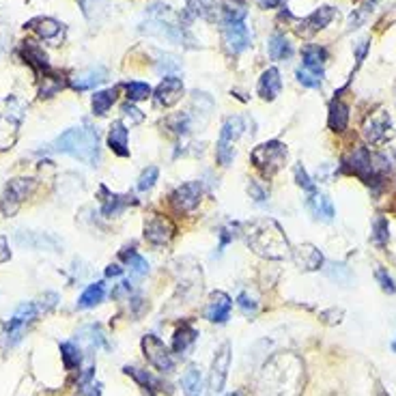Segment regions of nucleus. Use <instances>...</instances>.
Instances as JSON below:
<instances>
[{"instance_id": "1", "label": "nucleus", "mask_w": 396, "mask_h": 396, "mask_svg": "<svg viewBox=\"0 0 396 396\" xmlns=\"http://www.w3.org/2000/svg\"><path fill=\"white\" fill-rule=\"evenodd\" d=\"M245 241L263 259H284L291 257V245L276 220L261 218L243 229Z\"/></svg>"}, {"instance_id": "60", "label": "nucleus", "mask_w": 396, "mask_h": 396, "mask_svg": "<svg viewBox=\"0 0 396 396\" xmlns=\"http://www.w3.org/2000/svg\"><path fill=\"white\" fill-rule=\"evenodd\" d=\"M229 396H239V394H237V392H233V394H229Z\"/></svg>"}, {"instance_id": "2", "label": "nucleus", "mask_w": 396, "mask_h": 396, "mask_svg": "<svg viewBox=\"0 0 396 396\" xmlns=\"http://www.w3.org/2000/svg\"><path fill=\"white\" fill-rule=\"evenodd\" d=\"M146 22L140 26L142 33L164 39L168 43H177V45H192L194 39L192 35L185 31V26L181 24V15H177L170 7L166 5H153L148 7L144 13Z\"/></svg>"}, {"instance_id": "33", "label": "nucleus", "mask_w": 396, "mask_h": 396, "mask_svg": "<svg viewBox=\"0 0 396 396\" xmlns=\"http://www.w3.org/2000/svg\"><path fill=\"white\" fill-rule=\"evenodd\" d=\"M80 7L91 24H99L108 13V0H80Z\"/></svg>"}, {"instance_id": "11", "label": "nucleus", "mask_w": 396, "mask_h": 396, "mask_svg": "<svg viewBox=\"0 0 396 396\" xmlns=\"http://www.w3.org/2000/svg\"><path fill=\"white\" fill-rule=\"evenodd\" d=\"M222 39L231 54H241L250 45V33H247L245 20H224L222 22Z\"/></svg>"}, {"instance_id": "7", "label": "nucleus", "mask_w": 396, "mask_h": 396, "mask_svg": "<svg viewBox=\"0 0 396 396\" xmlns=\"http://www.w3.org/2000/svg\"><path fill=\"white\" fill-rule=\"evenodd\" d=\"M43 310L41 304H35V302H29V304H22L13 317L9 319V323L5 326V336H7V344L13 346L22 340L24 332H26V328L33 323V321L37 319V314Z\"/></svg>"}, {"instance_id": "47", "label": "nucleus", "mask_w": 396, "mask_h": 396, "mask_svg": "<svg viewBox=\"0 0 396 396\" xmlns=\"http://www.w3.org/2000/svg\"><path fill=\"white\" fill-rule=\"evenodd\" d=\"M375 278H377V282H379V287L386 291V293H396V284H394V280H392V276L388 274L386 269H377L375 271Z\"/></svg>"}, {"instance_id": "41", "label": "nucleus", "mask_w": 396, "mask_h": 396, "mask_svg": "<svg viewBox=\"0 0 396 396\" xmlns=\"http://www.w3.org/2000/svg\"><path fill=\"white\" fill-rule=\"evenodd\" d=\"M123 259L130 263V274L134 278H142V276L148 274V263L140 254H136V252H123Z\"/></svg>"}, {"instance_id": "32", "label": "nucleus", "mask_w": 396, "mask_h": 396, "mask_svg": "<svg viewBox=\"0 0 396 396\" xmlns=\"http://www.w3.org/2000/svg\"><path fill=\"white\" fill-rule=\"evenodd\" d=\"M17 140V121L0 116V151H7Z\"/></svg>"}, {"instance_id": "8", "label": "nucleus", "mask_w": 396, "mask_h": 396, "mask_svg": "<svg viewBox=\"0 0 396 396\" xmlns=\"http://www.w3.org/2000/svg\"><path fill=\"white\" fill-rule=\"evenodd\" d=\"M142 351H144L146 362L155 366L158 370H162V373H172V370H175V360H172L168 346L155 334H146L142 338Z\"/></svg>"}, {"instance_id": "49", "label": "nucleus", "mask_w": 396, "mask_h": 396, "mask_svg": "<svg viewBox=\"0 0 396 396\" xmlns=\"http://www.w3.org/2000/svg\"><path fill=\"white\" fill-rule=\"evenodd\" d=\"M295 179H297V185H302L306 192H314V185H312V181H310V177H308V172L304 170L302 164L295 166Z\"/></svg>"}, {"instance_id": "22", "label": "nucleus", "mask_w": 396, "mask_h": 396, "mask_svg": "<svg viewBox=\"0 0 396 396\" xmlns=\"http://www.w3.org/2000/svg\"><path fill=\"white\" fill-rule=\"evenodd\" d=\"M293 254V259H295V263L300 265V267H304V269H308V271H312V269H319L321 267V263H323V254H321L314 245H310V243H306V245H300V247H295V250L291 252Z\"/></svg>"}, {"instance_id": "28", "label": "nucleus", "mask_w": 396, "mask_h": 396, "mask_svg": "<svg viewBox=\"0 0 396 396\" xmlns=\"http://www.w3.org/2000/svg\"><path fill=\"white\" fill-rule=\"evenodd\" d=\"M17 243L26 245V247H33V250H43V247H45V250H56V247H59V241L52 235H43V233H26V237L20 233Z\"/></svg>"}, {"instance_id": "31", "label": "nucleus", "mask_w": 396, "mask_h": 396, "mask_svg": "<svg viewBox=\"0 0 396 396\" xmlns=\"http://www.w3.org/2000/svg\"><path fill=\"white\" fill-rule=\"evenodd\" d=\"M181 388L185 396H201L203 394V375L196 366H190L181 379Z\"/></svg>"}, {"instance_id": "34", "label": "nucleus", "mask_w": 396, "mask_h": 396, "mask_svg": "<svg viewBox=\"0 0 396 396\" xmlns=\"http://www.w3.org/2000/svg\"><path fill=\"white\" fill-rule=\"evenodd\" d=\"M375 5H377V0H362V3L358 5V9H353V13L349 15V22H346V31L360 29L362 24L368 20V15L375 11Z\"/></svg>"}, {"instance_id": "27", "label": "nucleus", "mask_w": 396, "mask_h": 396, "mask_svg": "<svg viewBox=\"0 0 396 396\" xmlns=\"http://www.w3.org/2000/svg\"><path fill=\"white\" fill-rule=\"evenodd\" d=\"M102 211L104 215H119L123 209H125L128 205H132V196H116V194H110L106 188H102Z\"/></svg>"}, {"instance_id": "18", "label": "nucleus", "mask_w": 396, "mask_h": 396, "mask_svg": "<svg viewBox=\"0 0 396 396\" xmlns=\"http://www.w3.org/2000/svg\"><path fill=\"white\" fill-rule=\"evenodd\" d=\"M282 91V78L280 71L276 67H269L261 73L259 78V95L265 99V102H274V99L280 95Z\"/></svg>"}, {"instance_id": "50", "label": "nucleus", "mask_w": 396, "mask_h": 396, "mask_svg": "<svg viewBox=\"0 0 396 396\" xmlns=\"http://www.w3.org/2000/svg\"><path fill=\"white\" fill-rule=\"evenodd\" d=\"M170 123H172V130H175L177 134H185V132L190 130V119H188L185 114L175 116V119H172Z\"/></svg>"}, {"instance_id": "39", "label": "nucleus", "mask_w": 396, "mask_h": 396, "mask_svg": "<svg viewBox=\"0 0 396 396\" xmlns=\"http://www.w3.org/2000/svg\"><path fill=\"white\" fill-rule=\"evenodd\" d=\"M61 356H63V362H65V368H67V370L80 368V364H82V353H80V346H78V344L63 342V344H61Z\"/></svg>"}, {"instance_id": "26", "label": "nucleus", "mask_w": 396, "mask_h": 396, "mask_svg": "<svg viewBox=\"0 0 396 396\" xmlns=\"http://www.w3.org/2000/svg\"><path fill=\"white\" fill-rule=\"evenodd\" d=\"M108 144L110 148L121 155V158H128L130 155V146H128V130L125 125H123L121 121L112 123V128H110V134H108Z\"/></svg>"}, {"instance_id": "24", "label": "nucleus", "mask_w": 396, "mask_h": 396, "mask_svg": "<svg viewBox=\"0 0 396 396\" xmlns=\"http://www.w3.org/2000/svg\"><path fill=\"white\" fill-rule=\"evenodd\" d=\"M328 125L332 132H344L349 125V106L342 99H334L330 104V114H328Z\"/></svg>"}, {"instance_id": "43", "label": "nucleus", "mask_w": 396, "mask_h": 396, "mask_svg": "<svg viewBox=\"0 0 396 396\" xmlns=\"http://www.w3.org/2000/svg\"><path fill=\"white\" fill-rule=\"evenodd\" d=\"M125 373L128 375H132L140 386H144V388H148V390H160V381L153 377V375H148L146 370H140V368H125Z\"/></svg>"}, {"instance_id": "54", "label": "nucleus", "mask_w": 396, "mask_h": 396, "mask_svg": "<svg viewBox=\"0 0 396 396\" xmlns=\"http://www.w3.org/2000/svg\"><path fill=\"white\" fill-rule=\"evenodd\" d=\"M80 396H99V386L93 383L91 379H84L80 386Z\"/></svg>"}, {"instance_id": "10", "label": "nucleus", "mask_w": 396, "mask_h": 396, "mask_svg": "<svg viewBox=\"0 0 396 396\" xmlns=\"http://www.w3.org/2000/svg\"><path fill=\"white\" fill-rule=\"evenodd\" d=\"M346 166H349V170L356 177H360L366 185H375V183L381 181L377 166L373 164V158H370L366 146H358L356 151L349 155V160H346Z\"/></svg>"}, {"instance_id": "55", "label": "nucleus", "mask_w": 396, "mask_h": 396, "mask_svg": "<svg viewBox=\"0 0 396 396\" xmlns=\"http://www.w3.org/2000/svg\"><path fill=\"white\" fill-rule=\"evenodd\" d=\"M247 192H250V194L254 196V201H259V203H263L265 198L269 196V194H267L265 190H261V185H259L257 181H254V183H250V188H247Z\"/></svg>"}, {"instance_id": "44", "label": "nucleus", "mask_w": 396, "mask_h": 396, "mask_svg": "<svg viewBox=\"0 0 396 396\" xmlns=\"http://www.w3.org/2000/svg\"><path fill=\"white\" fill-rule=\"evenodd\" d=\"M390 239V227H388V220L386 218H377L375 224H373V241L383 247Z\"/></svg>"}, {"instance_id": "48", "label": "nucleus", "mask_w": 396, "mask_h": 396, "mask_svg": "<svg viewBox=\"0 0 396 396\" xmlns=\"http://www.w3.org/2000/svg\"><path fill=\"white\" fill-rule=\"evenodd\" d=\"M121 112H123V116H125V119H130V125H138V123L144 121V114L134 104H125L121 108Z\"/></svg>"}, {"instance_id": "16", "label": "nucleus", "mask_w": 396, "mask_h": 396, "mask_svg": "<svg viewBox=\"0 0 396 396\" xmlns=\"http://www.w3.org/2000/svg\"><path fill=\"white\" fill-rule=\"evenodd\" d=\"M153 97H155L158 106H164V108L175 106L179 99L183 97V82L179 78H175V76H168L158 84Z\"/></svg>"}, {"instance_id": "46", "label": "nucleus", "mask_w": 396, "mask_h": 396, "mask_svg": "<svg viewBox=\"0 0 396 396\" xmlns=\"http://www.w3.org/2000/svg\"><path fill=\"white\" fill-rule=\"evenodd\" d=\"M43 82H45V84H43V86H41V91H39V95H41V97H52V95H54V93L63 86V82H61L56 76H45V78H43Z\"/></svg>"}, {"instance_id": "12", "label": "nucleus", "mask_w": 396, "mask_h": 396, "mask_svg": "<svg viewBox=\"0 0 396 396\" xmlns=\"http://www.w3.org/2000/svg\"><path fill=\"white\" fill-rule=\"evenodd\" d=\"M229 366H231V344L224 342L215 351L211 362V373H209V390L211 394H220L224 390L227 377H229Z\"/></svg>"}, {"instance_id": "37", "label": "nucleus", "mask_w": 396, "mask_h": 396, "mask_svg": "<svg viewBox=\"0 0 396 396\" xmlns=\"http://www.w3.org/2000/svg\"><path fill=\"white\" fill-rule=\"evenodd\" d=\"M300 84L308 86V89H321L323 84V69H310V67H300L295 71Z\"/></svg>"}, {"instance_id": "53", "label": "nucleus", "mask_w": 396, "mask_h": 396, "mask_svg": "<svg viewBox=\"0 0 396 396\" xmlns=\"http://www.w3.org/2000/svg\"><path fill=\"white\" fill-rule=\"evenodd\" d=\"M181 65H179V61L175 59V56H166V59H162V63H160V71H164V73H170V71H177Z\"/></svg>"}, {"instance_id": "51", "label": "nucleus", "mask_w": 396, "mask_h": 396, "mask_svg": "<svg viewBox=\"0 0 396 396\" xmlns=\"http://www.w3.org/2000/svg\"><path fill=\"white\" fill-rule=\"evenodd\" d=\"M239 306H241V310H243L245 314H250V312L257 310V302H254L247 293H241V295H239Z\"/></svg>"}, {"instance_id": "58", "label": "nucleus", "mask_w": 396, "mask_h": 396, "mask_svg": "<svg viewBox=\"0 0 396 396\" xmlns=\"http://www.w3.org/2000/svg\"><path fill=\"white\" fill-rule=\"evenodd\" d=\"M121 271H123V269H121L119 265H110V267L106 269V276H108V278H116V276H121Z\"/></svg>"}, {"instance_id": "4", "label": "nucleus", "mask_w": 396, "mask_h": 396, "mask_svg": "<svg viewBox=\"0 0 396 396\" xmlns=\"http://www.w3.org/2000/svg\"><path fill=\"white\" fill-rule=\"evenodd\" d=\"M291 356H278L271 362L265 364L263 375H261V383H259V392L261 396H284L291 388L287 386H295L297 381V370L300 366L289 368Z\"/></svg>"}, {"instance_id": "29", "label": "nucleus", "mask_w": 396, "mask_h": 396, "mask_svg": "<svg viewBox=\"0 0 396 396\" xmlns=\"http://www.w3.org/2000/svg\"><path fill=\"white\" fill-rule=\"evenodd\" d=\"M267 50H269V59H271V61H287V59L293 56V45H291L289 39H287L284 35H280V33L271 35Z\"/></svg>"}, {"instance_id": "30", "label": "nucleus", "mask_w": 396, "mask_h": 396, "mask_svg": "<svg viewBox=\"0 0 396 396\" xmlns=\"http://www.w3.org/2000/svg\"><path fill=\"white\" fill-rule=\"evenodd\" d=\"M198 338V330L192 328L190 323H183L177 332H175V340H172V349H175L177 353H185L190 346L196 342Z\"/></svg>"}, {"instance_id": "40", "label": "nucleus", "mask_w": 396, "mask_h": 396, "mask_svg": "<svg viewBox=\"0 0 396 396\" xmlns=\"http://www.w3.org/2000/svg\"><path fill=\"white\" fill-rule=\"evenodd\" d=\"M188 9H190L194 15H198V17L213 20V17H215L218 3H215V0H188Z\"/></svg>"}, {"instance_id": "42", "label": "nucleus", "mask_w": 396, "mask_h": 396, "mask_svg": "<svg viewBox=\"0 0 396 396\" xmlns=\"http://www.w3.org/2000/svg\"><path fill=\"white\" fill-rule=\"evenodd\" d=\"M125 93H128L130 102H142V99L151 97V86L144 84V82H128Z\"/></svg>"}, {"instance_id": "45", "label": "nucleus", "mask_w": 396, "mask_h": 396, "mask_svg": "<svg viewBox=\"0 0 396 396\" xmlns=\"http://www.w3.org/2000/svg\"><path fill=\"white\" fill-rule=\"evenodd\" d=\"M158 177H160V170H158L155 166H148V168L142 172V175H140V179H138V190H140V192L151 190V188L155 185Z\"/></svg>"}, {"instance_id": "36", "label": "nucleus", "mask_w": 396, "mask_h": 396, "mask_svg": "<svg viewBox=\"0 0 396 396\" xmlns=\"http://www.w3.org/2000/svg\"><path fill=\"white\" fill-rule=\"evenodd\" d=\"M302 56H304V67L323 69V65L328 61V50L321 45H306L302 50Z\"/></svg>"}, {"instance_id": "15", "label": "nucleus", "mask_w": 396, "mask_h": 396, "mask_svg": "<svg viewBox=\"0 0 396 396\" xmlns=\"http://www.w3.org/2000/svg\"><path fill=\"white\" fill-rule=\"evenodd\" d=\"M172 237H175V224H172L168 218H164V215L148 218V222L144 224V239L146 241H151L155 245H164Z\"/></svg>"}, {"instance_id": "38", "label": "nucleus", "mask_w": 396, "mask_h": 396, "mask_svg": "<svg viewBox=\"0 0 396 396\" xmlns=\"http://www.w3.org/2000/svg\"><path fill=\"white\" fill-rule=\"evenodd\" d=\"M114 99H116V91L114 89H108V91H99V93H95L93 95V112L97 114V116H102V114H106L110 108H112V104H114Z\"/></svg>"}, {"instance_id": "13", "label": "nucleus", "mask_w": 396, "mask_h": 396, "mask_svg": "<svg viewBox=\"0 0 396 396\" xmlns=\"http://www.w3.org/2000/svg\"><path fill=\"white\" fill-rule=\"evenodd\" d=\"M334 17H336V9L330 7V5H323V7L314 9L310 15H306L304 20L297 22L295 31H297V35H302V37H310V35H314L319 31H323Z\"/></svg>"}, {"instance_id": "21", "label": "nucleus", "mask_w": 396, "mask_h": 396, "mask_svg": "<svg viewBox=\"0 0 396 396\" xmlns=\"http://www.w3.org/2000/svg\"><path fill=\"white\" fill-rule=\"evenodd\" d=\"M108 76V71L104 67H91L82 73H78L76 78H71L69 84L78 91H89V89H95L97 84H102Z\"/></svg>"}, {"instance_id": "23", "label": "nucleus", "mask_w": 396, "mask_h": 396, "mask_svg": "<svg viewBox=\"0 0 396 396\" xmlns=\"http://www.w3.org/2000/svg\"><path fill=\"white\" fill-rule=\"evenodd\" d=\"M26 26H29L31 31H35L37 37H41V39H45V41L59 37L61 31H63L61 22H56L54 17H45V15H41V17H33V20L26 24Z\"/></svg>"}, {"instance_id": "14", "label": "nucleus", "mask_w": 396, "mask_h": 396, "mask_svg": "<svg viewBox=\"0 0 396 396\" xmlns=\"http://www.w3.org/2000/svg\"><path fill=\"white\" fill-rule=\"evenodd\" d=\"M201 196H203V185L201 181H190V183H183L181 188H177L170 196V203L177 211L185 213V211H192L198 207L201 203Z\"/></svg>"}, {"instance_id": "17", "label": "nucleus", "mask_w": 396, "mask_h": 396, "mask_svg": "<svg viewBox=\"0 0 396 396\" xmlns=\"http://www.w3.org/2000/svg\"><path fill=\"white\" fill-rule=\"evenodd\" d=\"M231 308H233V300L222 291H215L211 293L209 297V304L205 308V317L211 321V323H224L231 314Z\"/></svg>"}, {"instance_id": "3", "label": "nucleus", "mask_w": 396, "mask_h": 396, "mask_svg": "<svg viewBox=\"0 0 396 396\" xmlns=\"http://www.w3.org/2000/svg\"><path fill=\"white\" fill-rule=\"evenodd\" d=\"M52 148L59 153H67L71 158H76L89 166L99 164V136L89 125L67 130L54 140Z\"/></svg>"}, {"instance_id": "52", "label": "nucleus", "mask_w": 396, "mask_h": 396, "mask_svg": "<svg viewBox=\"0 0 396 396\" xmlns=\"http://www.w3.org/2000/svg\"><path fill=\"white\" fill-rule=\"evenodd\" d=\"M368 47H370V39H362V41L356 45V63H358V67L364 63L366 52H368Z\"/></svg>"}, {"instance_id": "6", "label": "nucleus", "mask_w": 396, "mask_h": 396, "mask_svg": "<svg viewBox=\"0 0 396 396\" xmlns=\"http://www.w3.org/2000/svg\"><path fill=\"white\" fill-rule=\"evenodd\" d=\"M243 119L241 116H229L224 121V125H222V132H220V140H218V146H215V158L220 162V166H229L235 158V140L243 134Z\"/></svg>"}, {"instance_id": "5", "label": "nucleus", "mask_w": 396, "mask_h": 396, "mask_svg": "<svg viewBox=\"0 0 396 396\" xmlns=\"http://www.w3.org/2000/svg\"><path fill=\"white\" fill-rule=\"evenodd\" d=\"M287 160V146L278 140H269L259 144L252 151V162L259 170H263L267 177H271L274 172L282 168Z\"/></svg>"}, {"instance_id": "9", "label": "nucleus", "mask_w": 396, "mask_h": 396, "mask_svg": "<svg viewBox=\"0 0 396 396\" xmlns=\"http://www.w3.org/2000/svg\"><path fill=\"white\" fill-rule=\"evenodd\" d=\"M35 192V181L33 179H13L9 181L3 201H0V209H3L5 215H15L17 209L22 207V203Z\"/></svg>"}, {"instance_id": "35", "label": "nucleus", "mask_w": 396, "mask_h": 396, "mask_svg": "<svg viewBox=\"0 0 396 396\" xmlns=\"http://www.w3.org/2000/svg\"><path fill=\"white\" fill-rule=\"evenodd\" d=\"M104 295H106V287H104V282H95V284H91V287L80 295L78 308L86 310V308H93V306H97V304H102V302H104Z\"/></svg>"}, {"instance_id": "25", "label": "nucleus", "mask_w": 396, "mask_h": 396, "mask_svg": "<svg viewBox=\"0 0 396 396\" xmlns=\"http://www.w3.org/2000/svg\"><path fill=\"white\" fill-rule=\"evenodd\" d=\"M22 56H24V61H26L31 67H35L37 71H41V73H50V63H47V56H45V52L43 50L37 45V43H33V41H24V45H22Z\"/></svg>"}, {"instance_id": "57", "label": "nucleus", "mask_w": 396, "mask_h": 396, "mask_svg": "<svg viewBox=\"0 0 396 396\" xmlns=\"http://www.w3.org/2000/svg\"><path fill=\"white\" fill-rule=\"evenodd\" d=\"M257 5L261 9H278L282 5V0H257Z\"/></svg>"}, {"instance_id": "20", "label": "nucleus", "mask_w": 396, "mask_h": 396, "mask_svg": "<svg viewBox=\"0 0 396 396\" xmlns=\"http://www.w3.org/2000/svg\"><path fill=\"white\" fill-rule=\"evenodd\" d=\"M388 130H390V116L386 112L377 114V116H370L364 125V138L366 142H381L386 140L388 136Z\"/></svg>"}, {"instance_id": "59", "label": "nucleus", "mask_w": 396, "mask_h": 396, "mask_svg": "<svg viewBox=\"0 0 396 396\" xmlns=\"http://www.w3.org/2000/svg\"><path fill=\"white\" fill-rule=\"evenodd\" d=\"M392 349H394V351H396V340H394V342H392Z\"/></svg>"}, {"instance_id": "56", "label": "nucleus", "mask_w": 396, "mask_h": 396, "mask_svg": "<svg viewBox=\"0 0 396 396\" xmlns=\"http://www.w3.org/2000/svg\"><path fill=\"white\" fill-rule=\"evenodd\" d=\"M11 252H9V243H7V237L5 235H0V263H5L9 261Z\"/></svg>"}, {"instance_id": "19", "label": "nucleus", "mask_w": 396, "mask_h": 396, "mask_svg": "<svg viewBox=\"0 0 396 396\" xmlns=\"http://www.w3.org/2000/svg\"><path fill=\"white\" fill-rule=\"evenodd\" d=\"M306 207H308V211H310L317 220H323V222H332L334 215H336L334 205H332L330 198H328L326 194H319L317 190L310 192L308 201H306Z\"/></svg>"}]
</instances>
